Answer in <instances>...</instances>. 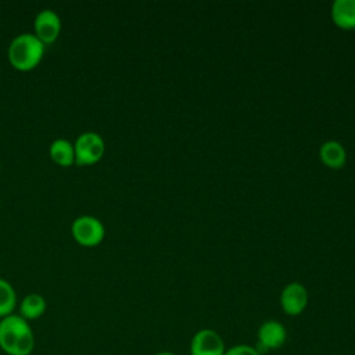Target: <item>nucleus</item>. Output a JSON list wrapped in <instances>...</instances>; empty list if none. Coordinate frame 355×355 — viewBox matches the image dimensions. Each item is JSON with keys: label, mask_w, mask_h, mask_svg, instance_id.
<instances>
[{"label": "nucleus", "mask_w": 355, "mask_h": 355, "mask_svg": "<svg viewBox=\"0 0 355 355\" xmlns=\"http://www.w3.org/2000/svg\"><path fill=\"white\" fill-rule=\"evenodd\" d=\"M17 306V293L12 284L0 277V319L14 313Z\"/></svg>", "instance_id": "13"}, {"label": "nucleus", "mask_w": 355, "mask_h": 355, "mask_svg": "<svg viewBox=\"0 0 355 355\" xmlns=\"http://www.w3.org/2000/svg\"><path fill=\"white\" fill-rule=\"evenodd\" d=\"M75 150V165L78 166H92L97 164L104 153L105 143L104 139L97 132H83L73 141Z\"/></svg>", "instance_id": "4"}, {"label": "nucleus", "mask_w": 355, "mask_h": 355, "mask_svg": "<svg viewBox=\"0 0 355 355\" xmlns=\"http://www.w3.org/2000/svg\"><path fill=\"white\" fill-rule=\"evenodd\" d=\"M319 157L322 164L330 169H341L347 161V154L344 147L341 146V143L336 140L324 141L320 146Z\"/></svg>", "instance_id": "10"}, {"label": "nucleus", "mask_w": 355, "mask_h": 355, "mask_svg": "<svg viewBox=\"0 0 355 355\" xmlns=\"http://www.w3.org/2000/svg\"><path fill=\"white\" fill-rule=\"evenodd\" d=\"M46 309H47L46 298L42 294L31 293L22 298V301L19 304L18 315L29 322V320H36L40 316H43Z\"/></svg>", "instance_id": "12"}, {"label": "nucleus", "mask_w": 355, "mask_h": 355, "mask_svg": "<svg viewBox=\"0 0 355 355\" xmlns=\"http://www.w3.org/2000/svg\"><path fill=\"white\" fill-rule=\"evenodd\" d=\"M0 201H1V197H0Z\"/></svg>", "instance_id": "16"}, {"label": "nucleus", "mask_w": 355, "mask_h": 355, "mask_svg": "<svg viewBox=\"0 0 355 355\" xmlns=\"http://www.w3.org/2000/svg\"><path fill=\"white\" fill-rule=\"evenodd\" d=\"M71 234L80 247L94 248L103 243L105 227L98 218L93 215H80L72 220Z\"/></svg>", "instance_id": "3"}, {"label": "nucleus", "mask_w": 355, "mask_h": 355, "mask_svg": "<svg viewBox=\"0 0 355 355\" xmlns=\"http://www.w3.org/2000/svg\"><path fill=\"white\" fill-rule=\"evenodd\" d=\"M225 355H261L255 347L247 344H237L226 348Z\"/></svg>", "instance_id": "14"}, {"label": "nucleus", "mask_w": 355, "mask_h": 355, "mask_svg": "<svg viewBox=\"0 0 355 355\" xmlns=\"http://www.w3.org/2000/svg\"><path fill=\"white\" fill-rule=\"evenodd\" d=\"M308 305V290L298 282L288 283L280 293V306L288 316L301 315Z\"/></svg>", "instance_id": "8"}, {"label": "nucleus", "mask_w": 355, "mask_h": 355, "mask_svg": "<svg viewBox=\"0 0 355 355\" xmlns=\"http://www.w3.org/2000/svg\"><path fill=\"white\" fill-rule=\"evenodd\" d=\"M257 349L262 355L268 351L279 349L287 340V331L283 323L277 320H266L258 327L257 333Z\"/></svg>", "instance_id": "6"}, {"label": "nucleus", "mask_w": 355, "mask_h": 355, "mask_svg": "<svg viewBox=\"0 0 355 355\" xmlns=\"http://www.w3.org/2000/svg\"><path fill=\"white\" fill-rule=\"evenodd\" d=\"M61 18L60 15L51 10V8H44L39 11L35 17L33 21V35L44 44H53L60 33H61Z\"/></svg>", "instance_id": "5"}, {"label": "nucleus", "mask_w": 355, "mask_h": 355, "mask_svg": "<svg viewBox=\"0 0 355 355\" xmlns=\"http://www.w3.org/2000/svg\"><path fill=\"white\" fill-rule=\"evenodd\" d=\"M46 46L29 32L17 35L7 47V60L10 65L19 72L33 71L44 57Z\"/></svg>", "instance_id": "2"}, {"label": "nucleus", "mask_w": 355, "mask_h": 355, "mask_svg": "<svg viewBox=\"0 0 355 355\" xmlns=\"http://www.w3.org/2000/svg\"><path fill=\"white\" fill-rule=\"evenodd\" d=\"M49 155L51 161L61 168H69L75 165L73 143L69 141L68 139L58 137L53 140L49 147Z\"/></svg>", "instance_id": "9"}, {"label": "nucleus", "mask_w": 355, "mask_h": 355, "mask_svg": "<svg viewBox=\"0 0 355 355\" xmlns=\"http://www.w3.org/2000/svg\"><path fill=\"white\" fill-rule=\"evenodd\" d=\"M154 355H175V354L171 352V351H159V352H157Z\"/></svg>", "instance_id": "15"}, {"label": "nucleus", "mask_w": 355, "mask_h": 355, "mask_svg": "<svg viewBox=\"0 0 355 355\" xmlns=\"http://www.w3.org/2000/svg\"><path fill=\"white\" fill-rule=\"evenodd\" d=\"M0 348L7 355H31L35 334L28 320L17 313L0 319Z\"/></svg>", "instance_id": "1"}, {"label": "nucleus", "mask_w": 355, "mask_h": 355, "mask_svg": "<svg viewBox=\"0 0 355 355\" xmlns=\"http://www.w3.org/2000/svg\"><path fill=\"white\" fill-rule=\"evenodd\" d=\"M225 351L223 338L212 329H201L191 337L190 355H225Z\"/></svg>", "instance_id": "7"}, {"label": "nucleus", "mask_w": 355, "mask_h": 355, "mask_svg": "<svg viewBox=\"0 0 355 355\" xmlns=\"http://www.w3.org/2000/svg\"><path fill=\"white\" fill-rule=\"evenodd\" d=\"M331 19L341 29H355V0H336L331 6Z\"/></svg>", "instance_id": "11"}]
</instances>
